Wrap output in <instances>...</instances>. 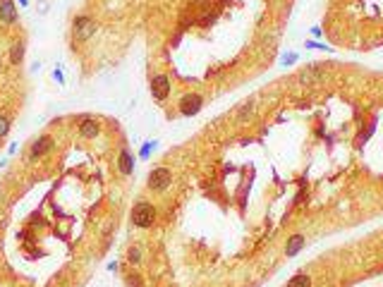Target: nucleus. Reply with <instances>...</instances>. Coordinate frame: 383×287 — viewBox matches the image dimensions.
Instances as JSON below:
<instances>
[{
  "label": "nucleus",
  "mask_w": 383,
  "mask_h": 287,
  "mask_svg": "<svg viewBox=\"0 0 383 287\" xmlns=\"http://www.w3.org/2000/svg\"><path fill=\"white\" fill-rule=\"evenodd\" d=\"M101 134V122L93 117H84L79 122V136L82 139H96Z\"/></svg>",
  "instance_id": "7"
},
{
  "label": "nucleus",
  "mask_w": 383,
  "mask_h": 287,
  "mask_svg": "<svg viewBox=\"0 0 383 287\" xmlns=\"http://www.w3.org/2000/svg\"><path fill=\"white\" fill-rule=\"evenodd\" d=\"M302 247H304V237L302 234H292L290 240H288V244H285V254L295 256V254H300Z\"/></svg>",
  "instance_id": "10"
},
{
  "label": "nucleus",
  "mask_w": 383,
  "mask_h": 287,
  "mask_svg": "<svg viewBox=\"0 0 383 287\" xmlns=\"http://www.w3.org/2000/svg\"><path fill=\"white\" fill-rule=\"evenodd\" d=\"M168 93H170V79H168V74H156V77H151V96H154L156 101H165Z\"/></svg>",
  "instance_id": "5"
},
{
  "label": "nucleus",
  "mask_w": 383,
  "mask_h": 287,
  "mask_svg": "<svg viewBox=\"0 0 383 287\" xmlns=\"http://www.w3.org/2000/svg\"><path fill=\"white\" fill-rule=\"evenodd\" d=\"M127 261L132 263V266H139V263H141V249H139V247H129L127 249Z\"/></svg>",
  "instance_id": "14"
},
{
  "label": "nucleus",
  "mask_w": 383,
  "mask_h": 287,
  "mask_svg": "<svg viewBox=\"0 0 383 287\" xmlns=\"http://www.w3.org/2000/svg\"><path fill=\"white\" fill-rule=\"evenodd\" d=\"M27 3H29V0H19V5H27Z\"/></svg>",
  "instance_id": "22"
},
{
  "label": "nucleus",
  "mask_w": 383,
  "mask_h": 287,
  "mask_svg": "<svg viewBox=\"0 0 383 287\" xmlns=\"http://www.w3.org/2000/svg\"><path fill=\"white\" fill-rule=\"evenodd\" d=\"M288 287H311V278L304 275V273H297V275L288 282Z\"/></svg>",
  "instance_id": "13"
},
{
  "label": "nucleus",
  "mask_w": 383,
  "mask_h": 287,
  "mask_svg": "<svg viewBox=\"0 0 383 287\" xmlns=\"http://www.w3.org/2000/svg\"><path fill=\"white\" fill-rule=\"evenodd\" d=\"M0 287H3V285H0Z\"/></svg>",
  "instance_id": "23"
},
{
  "label": "nucleus",
  "mask_w": 383,
  "mask_h": 287,
  "mask_svg": "<svg viewBox=\"0 0 383 287\" xmlns=\"http://www.w3.org/2000/svg\"><path fill=\"white\" fill-rule=\"evenodd\" d=\"M118 168L122 175H132L134 172V158H132V153L127 151V149H122L118 156Z\"/></svg>",
  "instance_id": "9"
},
{
  "label": "nucleus",
  "mask_w": 383,
  "mask_h": 287,
  "mask_svg": "<svg viewBox=\"0 0 383 287\" xmlns=\"http://www.w3.org/2000/svg\"><path fill=\"white\" fill-rule=\"evenodd\" d=\"M292 63H297V53H288V55H283V65H292Z\"/></svg>",
  "instance_id": "18"
},
{
  "label": "nucleus",
  "mask_w": 383,
  "mask_h": 287,
  "mask_svg": "<svg viewBox=\"0 0 383 287\" xmlns=\"http://www.w3.org/2000/svg\"><path fill=\"white\" fill-rule=\"evenodd\" d=\"M154 149H156V141H146V144H144V149H141V153H139V156H141V158H149Z\"/></svg>",
  "instance_id": "17"
},
{
  "label": "nucleus",
  "mask_w": 383,
  "mask_h": 287,
  "mask_svg": "<svg viewBox=\"0 0 383 287\" xmlns=\"http://www.w3.org/2000/svg\"><path fill=\"white\" fill-rule=\"evenodd\" d=\"M53 77H55L58 81H60V84H65V77H63V72H60V70H55V72H53Z\"/></svg>",
  "instance_id": "19"
},
{
  "label": "nucleus",
  "mask_w": 383,
  "mask_h": 287,
  "mask_svg": "<svg viewBox=\"0 0 383 287\" xmlns=\"http://www.w3.org/2000/svg\"><path fill=\"white\" fill-rule=\"evenodd\" d=\"M8 132H10V120L5 115H0V139L8 136Z\"/></svg>",
  "instance_id": "15"
},
{
  "label": "nucleus",
  "mask_w": 383,
  "mask_h": 287,
  "mask_svg": "<svg viewBox=\"0 0 383 287\" xmlns=\"http://www.w3.org/2000/svg\"><path fill=\"white\" fill-rule=\"evenodd\" d=\"M311 36H316V38H319V36H321V27H314V29H311Z\"/></svg>",
  "instance_id": "21"
},
{
  "label": "nucleus",
  "mask_w": 383,
  "mask_h": 287,
  "mask_svg": "<svg viewBox=\"0 0 383 287\" xmlns=\"http://www.w3.org/2000/svg\"><path fill=\"white\" fill-rule=\"evenodd\" d=\"M127 285L129 287H144V285H141V275H137V273H129V275H127Z\"/></svg>",
  "instance_id": "16"
},
{
  "label": "nucleus",
  "mask_w": 383,
  "mask_h": 287,
  "mask_svg": "<svg viewBox=\"0 0 383 287\" xmlns=\"http://www.w3.org/2000/svg\"><path fill=\"white\" fill-rule=\"evenodd\" d=\"M170 182H173V172L168 170V168H154V170L149 172V189H154V192H165V189L170 187Z\"/></svg>",
  "instance_id": "3"
},
{
  "label": "nucleus",
  "mask_w": 383,
  "mask_h": 287,
  "mask_svg": "<svg viewBox=\"0 0 383 287\" xmlns=\"http://www.w3.org/2000/svg\"><path fill=\"white\" fill-rule=\"evenodd\" d=\"M132 223L137 227H151L156 223V208L149 204V201H137L134 208H132Z\"/></svg>",
  "instance_id": "1"
},
{
  "label": "nucleus",
  "mask_w": 383,
  "mask_h": 287,
  "mask_svg": "<svg viewBox=\"0 0 383 287\" xmlns=\"http://www.w3.org/2000/svg\"><path fill=\"white\" fill-rule=\"evenodd\" d=\"M307 48H328V45H321L316 41H307Z\"/></svg>",
  "instance_id": "20"
},
{
  "label": "nucleus",
  "mask_w": 383,
  "mask_h": 287,
  "mask_svg": "<svg viewBox=\"0 0 383 287\" xmlns=\"http://www.w3.org/2000/svg\"><path fill=\"white\" fill-rule=\"evenodd\" d=\"M201 106H204V99H201L199 93H187V96H182L180 99V113L187 117L197 115L201 110Z\"/></svg>",
  "instance_id": "6"
},
{
  "label": "nucleus",
  "mask_w": 383,
  "mask_h": 287,
  "mask_svg": "<svg viewBox=\"0 0 383 287\" xmlns=\"http://www.w3.org/2000/svg\"><path fill=\"white\" fill-rule=\"evenodd\" d=\"M22 60H24V43L17 41V43H12V48H10V63L22 65Z\"/></svg>",
  "instance_id": "11"
},
{
  "label": "nucleus",
  "mask_w": 383,
  "mask_h": 287,
  "mask_svg": "<svg viewBox=\"0 0 383 287\" xmlns=\"http://www.w3.org/2000/svg\"><path fill=\"white\" fill-rule=\"evenodd\" d=\"M96 29H99V24H96L91 17H86V15H79V17H74V22H72V31H74V38H77V41H89V38L96 34Z\"/></svg>",
  "instance_id": "2"
},
{
  "label": "nucleus",
  "mask_w": 383,
  "mask_h": 287,
  "mask_svg": "<svg viewBox=\"0 0 383 287\" xmlns=\"http://www.w3.org/2000/svg\"><path fill=\"white\" fill-rule=\"evenodd\" d=\"M17 22V10L12 0H0V24H15Z\"/></svg>",
  "instance_id": "8"
},
{
  "label": "nucleus",
  "mask_w": 383,
  "mask_h": 287,
  "mask_svg": "<svg viewBox=\"0 0 383 287\" xmlns=\"http://www.w3.org/2000/svg\"><path fill=\"white\" fill-rule=\"evenodd\" d=\"M51 149H53V136H51V134L38 136L36 141L31 144V149H29V161L34 163V161H38V158H43V156H46Z\"/></svg>",
  "instance_id": "4"
},
{
  "label": "nucleus",
  "mask_w": 383,
  "mask_h": 287,
  "mask_svg": "<svg viewBox=\"0 0 383 287\" xmlns=\"http://www.w3.org/2000/svg\"><path fill=\"white\" fill-rule=\"evenodd\" d=\"M321 65H314L311 70H304L300 74V79L302 81H314V79H319V77H323V70H319Z\"/></svg>",
  "instance_id": "12"
}]
</instances>
